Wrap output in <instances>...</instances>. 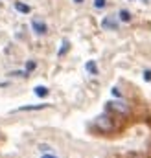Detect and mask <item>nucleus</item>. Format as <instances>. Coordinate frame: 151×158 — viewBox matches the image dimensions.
<instances>
[{"label": "nucleus", "instance_id": "f257e3e1", "mask_svg": "<svg viewBox=\"0 0 151 158\" xmlns=\"http://www.w3.org/2000/svg\"><path fill=\"white\" fill-rule=\"evenodd\" d=\"M94 123H96V127L100 129V131H103V132H111L114 129L113 121L109 116H105V114H101V116H98V118L94 119Z\"/></svg>", "mask_w": 151, "mask_h": 158}, {"label": "nucleus", "instance_id": "f03ea898", "mask_svg": "<svg viewBox=\"0 0 151 158\" xmlns=\"http://www.w3.org/2000/svg\"><path fill=\"white\" fill-rule=\"evenodd\" d=\"M107 109H109V110H114V112H120V114H127V112H129L127 103H125V101H120V99L109 101V103H107Z\"/></svg>", "mask_w": 151, "mask_h": 158}, {"label": "nucleus", "instance_id": "7ed1b4c3", "mask_svg": "<svg viewBox=\"0 0 151 158\" xmlns=\"http://www.w3.org/2000/svg\"><path fill=\"white\" fill-rule=\"evenodd\" d=\"M101 28H103V30H109V31H116V30H118V20H116V17H113V15L105 17V19L101 20Z\"/></svg>", "mask_w": 151, "mask_h": 158}, {"label": "nucleus", "instance_id": "20e7f679", "mask_svg": "<svg viewBox=\"0 0 151 158\" xmlns=\"http://www.w3.org/2000/svg\"><path fill=\"white\" fill-rule=\"evenodd\" d=\"M32 30H33L37 35H44V33L48 31V26H46V22H42V20H39V19H33V20H32Z\"/></svg>", "mask_w": 151, "mask_h": 158}, {"label": "nucleus", "instance_id": "39448f33", "mask_svg": "<svg viewBox=\"0 0 151 158\" xmlns=\"http://www.w3.org/2000/svg\"><path fill=\"white\" fill-rule=\"evenodd\" d=\"M48 105H22L20 109H17V112H24V110H41V109H46Z\"/></svg>", "mask_w": 151, "mask_h": 158}, {"label": "nucleus", "instance_id": "423d86ee", "mask_svg": "<svg viewBox=\"0 0 151 158\" xmlns=\"http://www.w3.org/2000/svg\"><path fill=\"white\" fill-rule=\"evenodd\" d=\"M85 68H87V72H88V74H92V76H96V74H98V66H96V63H94V61H87Z\"/></svg>", "mask_w": 151, "mask_h": 158}, {"label": "nucleus", "instance_id": "0eeeda50", "mask_svg": "<svg viewBox=\"0 0 151 158\" xmlns=\"http://www.w3.org/2000/svg\"><path fill=\"white\" fill-rule=\"evenodd\" d=\"M33 92H35V96H39V98H46L48 96V88L46 86H35Z\"/></svg>", "mask_w": 151, "mask_h": 158}, {"label": "nucleus", "instance_id": "6e6552de", "mask_svg": "<svg viewBox=\"0 0 151 158\" xmlns=\"http://www.w3.org/2000/svg\"><path fill=\"white\" fill-rule=\"evenodd\" d=\"M118 17H120V20H122V22H129V20H131V13H129L127 9H120Z\"/></svg>", "mask_w": 151, "mask_h": 158}, {"label": "nucleus", "instance_id": "1a4fd4ad", "mask_svg": "<svg viewBox=\"0 0 151 158\" xmlns=\"http://www.w3.org/2000/svg\"><path fill=\"white\" fill-rule=\"evenodd\" d=\"M15 7H17V11H20V13H30V11H32V7H30V6L20 4V2H17V4H15Z\"/></svg>", "mask_w": 151, "mask_h": 158}, {"label": "nucleus", "instance_id": "9d476101", "mask_svg": "<svg viewBox=\"0 0 151 158\" xmlns=\"http://www.w3.org/2000/svg\"><path fill=\"white\" fill-rule=\"evenodd\" d=\"M68 46H70V44H68V40H63V44H61V48H59L57 55H59V57H61V55H65V53L68 52Z\"/></svg>", "mask_w": 151, "mask_h": 158}, {"label": "nucleus", "instance_id": "9b49d317", "mask_svg": "<svg viewBox=\"0 0 151 158\" xmlns=\"http://www.w3.org/2000/svg\"><path fill=\"white\" fill-rule=\"evenodd\" d=\"M35 68H37V63H35V61H28V63H26V72H28V74L33 72Z\"/></svg>", "mask_w": 151, "mask_h": 158}, {"label": "nucleus", "instance_id": "f8f14e48", "mask_svg": "<svg viewBox=\"0 0 151 158\" xmlns=\"http://www.w3.org/2000/svg\"><path fill=\"white\" fill-rule=\"evenodd\" d=\"M105 4H107L105 0H94V7H96V9H103Z\"/></svg>", "mask_w": 151, "mask_h": 158}, {"label": "nucleus", "instance_id": "ddd939ff", "mask_svg": "<svg viewBox=\"0 0 151 158\" xmlns=\"http://www.w3.org/2000/svg\"><path fill=\"white\" fill-rule=\"evenodd\" d=\"M144 79L146 81H151V70H144Z\"/></svg>", "mask_w": 151, "mask_h": 158}, {"label": "nucleus", "instance_id": "4468645a", "mask_svg": "<svg viewBox=\"0 0 151 158\" xmlns=\"http://www.w3.org/2000/svg\"><path fill=\"white\" fill-rule=\"evenodd\" d=\"M113 94L116 96V98H120V90H118V88H113Z\"/></svg>", "mask_w": 151, "mask_h": 158}, {"label": "nucleus", "instance_id": "2eb2a0df", "mask_svg": "<svg viewBox=\"0 0 151 158\" xmlns=\"http://www.w3.org/2000/svg\"><path fill=\"white\" fill-rule=\"evenodd\" d=\"M39 149H41V151H50V147H48V145H41Z\"/></svg>", "mask_w": 151, "mask_h": 158}, {"label": "nucleus", "instance_id": "dca6fc26", "mask_svg": "<svg viewBox=\"0 0 151 158\" xmlns=\"http://www.w3.org/2000/svg\"><path fill=\"white\" fill-rule=\"evenodd\" d=\"M41 158H55V156H52V155H44V156H41Z\"/></svg>", "mask_w": 151, "mask_h": 158}, {"label": "nucleus", "instance_id": "f3484780", "mask_svg": "<svg viewBox=\"0 0 151 158\" xmlns=\"http://www.w3.org/2000/svg\"><path fill=\"white\" fill-rule=\"evenodd\" d=\"M76 4H81V2H83V0H74Z\"/></svg>", "mask_w": 151, "mask_h": 158}]
</instances>
